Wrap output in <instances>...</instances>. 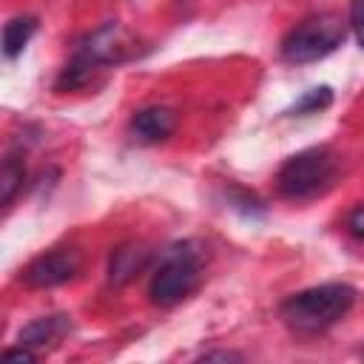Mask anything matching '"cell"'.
Segmentation results:
<instances>
[{"instance_id": "6da1fadb", "label": "cell", "mask_w": 364, "mask_h": 364, "mask_svg": "<svg viewBox=\"0 0 364 364\" xmlns=\"http://www.w3.org/2000/svg\"><path fill=\"white\" fill-rule=\"evenodd\" d=\"M355 301V290L344 282H327L318 287H307L293 293L282 304V318L296 333H321L333 327Z\"/></svg>"}, {"instance_id": "7a4b0ae2", "label": "cell", "mask_w": 364, "mask_h": 364, "mask_svg": "<svg viewBox=\"0 0 364 364\" xmlns=\"http://www.w3.org/2000/svg\"><path fill=\"white\" fill-rule=\"evenodd\" d=\"M199 270H202V256H199L196 245L193 242L173 245L171 250H165V256L151 279V287H148L151 301L159 307H171V304L182 301L199 284Z\"/></svg>"}, {"instance_id": "3957f363", "label": "cell", "mask_w": 364, "mask_h": 364, "mask_svg": "<svg viewBox=\"0 0 364 364\" xmlns=\"http://www.w3.org/2000/svg\"><path fill=\"white\" fill-rule=\"evenodd\" d=\"M347 37V23L338 14H316L290 28L282 40V57L287 63H316L333 54Z\"/></svg>"}, {"instance_id": "277c9868", "label": "cell", "mask_w": 364, "mask_h": 364, "mask_svg": "<svg viewBox=\"0 0 364 364\" xmlns=\"http://www.w3.org/2000/svg\"><path fill=\"white\" fill-rule=\"evenodd\" d=\"M336 176V154L330 148H307L284 159L276 185L287 199H310L321 193Z\"/></svg>"}, {"instance_id": "5b68a950", "label": "cell", "mask_w": 364, "mask_h": 364, "mask_svg": "<svg viewBox=\"0 0 364 364\" xmlns=\"http://www.w3.org/2000/svg\"><path fill=\"white\" fill-rule=\"evenodd\" d=\"M80 253L77 250H51L37 256L26 270H23V282L28 287H57L68 279H74L80 273Z\"/></svg>"}, {"instance_id": "8992f818", "label": "cell", "mask_w": 364, "mask_h": 364, "mask_svg": "<svg viewBox=\"0 0 364 364\" xmlns=\"http://www.w3.org/2000/svg\"><path fill=\"white\" fill-rule=\"evenodd\" d=\"M176 128V114L165 105H148L134 114L131 119V134L139 142H162L173 134Z\"/></svg>"}, {"instance_id": "52a82bcc", "label": "cell", "mask_w": 364, "mask_h": 364, "mask_svg": "<svg viewBox=\"0 0 364 364\" xmlns=\"http://www.w3.org/2000/svg\"><path fill=\"white\" fill-rule=\"evenodd\" d=\"M71 327L68 316H43V318H34L31 324H26L20 330V344L31 347V350H43V347H51L57 344V338Z\"/></svg>"}, {"instance_id": "ba28073f", "label": "cell", "mask_w": 364, "mask_h": 364, "mask_svg": "<svg viewBox=\"0 0 364 364\" xmlns=\"http://www.w3.org/2000/svg\"><path fill=\"white\" fill-rule=\"evenodd\" d=\"M145 262H148V250L142 247V245H122V247H117L114 253H111V264H108V279L114 282V284H125V282H131L142 267H145Z\"/></svg>"}, {"instance_id": "9c48e42d", "label": "cell", "mask_w": 364, "mask_h": 364, "mask_svg": "<svg viewBox=\"0 0 364 364\" xmlns=\"http://www.w3.org/2000/svg\"><path fill=\"white\" fill-rule=\"evenodd\" d=\"M34 31H37V20L34 17H28V14L11 17L6 23V28H3V54L9 60H14L28 46V40L34 37Z\"/></svg>"}, {"instance_id": "30bf717a", "label": "cell", "mask_w": 364, "mask_h": 364, "mask_svg": "<svg viewBox=\"0 0 364 364\" xmlns=\"http://www.w3.org/2000/svg\"><path fill=\"white\" fill-rule=\"evenodd\" d=\"M330 102H333V88H330V85H316V88L304 91V94H301V97L293 102V108H290L287 114H290V117L318 114V111H324Z\"/></svg>"}, {"instance_id": "8fae6325", "label": "cell", "mask_w": 364, "mask_h": 364, "mask_svg": "<svg viewBox=\"0 0 364 364\" xmlns=\"http://www.w3.org/2000/svg\"><path fill=\"white\" fill-rule=\"evenodd\" d=\"M23 179H26V165L17 156H9L0 171V202L3 205H9L14 199V193L23 188Z\"/></svg>"}, {"instance_id": "7c38bea8", "label": "cell", "mask_w": 364, "mask_h": 364, "mask_svg": "<svg viewBox=\"0 0 364 364\" xmlns=\"http://www.w3.org/2000/svg\"><path fill=\"white\" fill-rule=\"evenodd\" d=\"M3 358H9V361H26V364H31V361L37 358V353H34L31 347L20 344V347H9V350L3 353Z\"/></svg>"}, {"instance_id": "4fadbf2b", "label": "cell", "mask_w": 364, "mask_h": 364, "mask_svg": "<svg viewBox=\"0 0 364 364\" xmlns=\"http://www.w3.org/2000/svg\"><path fill=\"white\" fill-rule=\"evenodd\" d=\"M347 228L355 239H364V205H358L350 216H347Z\"/></svg>"}, {"instance_id": "5bb4252c", "label": "cell", "mask_w": 364, "mask_h": 364, "mask_svg": "<svg viewBox=\"0 0 364 364\" xmlns=\"http://www.w3.org/2000/svg\"><path fill=\"white\" fill-rule=\"evenodd\" d=\"M202 361H242V355L230 353V350H210L202 355Z\"/></svg>"}, {"instance_id": "9a60e30c", "label": "cell", "mask_w": 364, "mask_h": 364, "mask_svg": "<svg viewBox=\"0 0 364 364\" xmlns=\"http://www.w3.org/2000/svg\"><path fill=\"white\" fill-rule=\"evenodd\" d=\"M350 20L355 26H364V0H353L350 3Z\"/></svg>"}, {"instance_id": "2e32d148", "label": "cell", "mask_w": 364, "mask_h": 364, "mask_svg": "<svg viewBox=\"0 0 364 364\" xmlns=\"http://www.w3.org/2000/svg\"><path fill=\"white\" fill-rule=\"evenodd\" d=\"M358 28V43H361V48H364V26H355Z\"/></svg>"}]
</instances>
